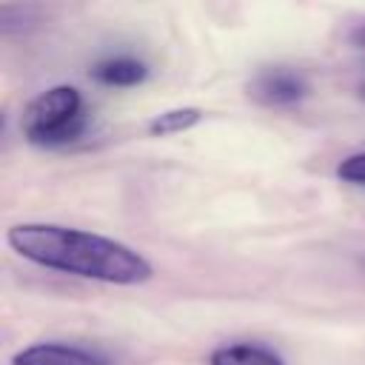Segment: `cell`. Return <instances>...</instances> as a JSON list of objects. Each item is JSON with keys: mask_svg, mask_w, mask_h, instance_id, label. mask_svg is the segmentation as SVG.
Returning <instances> with one entry per match:
<instances>
[{"mask_svg": "<svg viewBox=\"0 0 365 365\" xmlns=\"http://www.w3.org/2000/svg\"><path fill=\"white\" fill-rule=\"evenodd\" d=\"M351 43H354L356 48H365V23H362V26H356V29L351 31Z\"/></svg>", "mask_w": 365, "mask_h": 365, "instance_id": "9", "label": "cell"}, {"mask_svg": "<svg viewBox=\"0 0 365 365\" xmlns=\"http://www.w3.org/2000/svg\"><path fill=\"white\" fill-rule=\"evenodd\" d=\"M145 77H148V66L137 57H128V54L106 57L91 68V80H97L103 86H114V88L140 86Z\"/></svg>", "mask_w": 365, "mask_h": 365, "instance_id": "6", "label": "cell"}, {"mask_svg": "<svg viewBox=\"0 0 365 365\" xmlns=\"http://www.w3.org/2000/svg\"><path fill=\"white\" fill-rule=\"evenodd\" d=\"M336 177H339L342 182H351V185H365V151L348 154V157L336 165Z\"/></svg>", "mask_w": 365, "mask_h": 365, "instance_id": "8", "label": "cell"}, {"mask_svg": "<svg viewBox=\"0 0 365 365\" xmlns=\"http://www.w3.org/2000/svg\"><path fill=\"white\" fill-rule=\"evenodd\" d=\"M9 248L48 271L97 279L108 285H143L154 265L131 245L57 222H17L6 231Z\"/></svg>", "mask_w": 365, "mask_h": 365, "instance_id": "1", "label": "cell"}, {"mask_svg": "<svg viewBox=\"0 0 365 365\" xmlns=\"http://www.w3.org/2000/svg\"><path fill=\"white\" fill-rule=\"evenodd\" d=\"M200 120H202V108H197V106H185V108H168V111L157 114V117L148 123V134H154V137L180 134V131L194 128Z\"/></svg>", "mask_w": 365, "mask_h": 365, "instance_id": "7", "label": "cell"}, {"mask_svg": "<svg viewBox=\"0 0 365 365\" xmlns=\"http://www.w3.org/2000/svg\"><path fill=\"white\" fill-rule=\"evenodd\" d=\"M208 365H285V359L259 342H225L208 354Z\"/></svg>", "mask_w": 365, "mask_h": 365, "instance_id": "5", "label": "cell"}, {"mask_svg": "<svg viewBox=\"0 0 365 365\" xmlns=\"http://www.w3.org/2000/svg\"><path fill=\"white\" fill-rule=\"evenodd\" d=\"M11 365H111L108 356L80 348V345H66V342H34L11 356Z\"/></svg>", "mask_w": 365, "mask_h": 365, "instance_id": "4", "label": "cell"}, {"mask_svg": "<svg viewBox=\"0 0 365 365\" xmlns=\"http://www.w3.org/2000/svg\"><path fill=\"white\" fill-rule=\"evenodd\" d=\"M88 125L83 97L74 86H51L43 94H37L20 117L23 137L31 145L43 148H60L83 137Z\"/></svg>", "mask_w": 365, "mask_h": 365, "instance_id": "2", "label": "cell"}, {"mask_svg": "<svg viewBox=\"0 0 365 365\" xmlns=\"http://www.w3.org/2000/svg\"><path fill=\"white\" fill-rule=\"evenodd\" d=\"M308 80L299 74V71H291V68H265L259 71L251 86H248V94L262 103V106H274V108H285V106H297L308 97Z\"/></svg>", "mask_w": 365, "mask_h": 365, "instance_id": "3", "label": "cell"}]
</instances>
